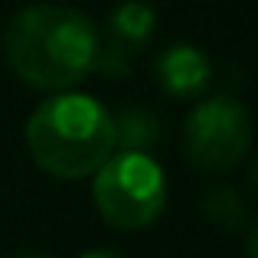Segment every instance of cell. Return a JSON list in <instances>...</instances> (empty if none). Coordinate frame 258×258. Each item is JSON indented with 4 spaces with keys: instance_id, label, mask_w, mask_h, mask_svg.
Listing matches in <instances>:
<instances>
[{
    "instance_id": "cell-5",
    "label": "cell",
    "mask_w": 258,
    "mask_h": 258,
    "mask_svg": "<svg viewBox=\"0 0 258 258\" xmlns=\"http://www.w3.org/2000/svg\"><path fill=\"white\" fill-rule=\"evenodd\" d=\"M154 30H157V10L147 0H121V4H114L105 20L95 72H105L108 79H121L131 69V56H138L151 43Z\"/></svg>"
},
{
    "instance_id": "cell-8",
    "label": "cell",
    "mask_w": 258,
    "mask_h": 258,
    "mask_svg": "<svg viewBox=\"0 0 258 258\" xmlns=\"http://www.w3.org/2000/svg\"><path fill=\"white\" fill-rule=\"evenodd\" d=\"M203 216L213 222L219 232H235L248 222V206L235 186H213L203 196Z\"/></svg>"
},
{
    "instance_id": "cell-9",
    "label": "cell",
    "mask_w": 258,
    "mask_h": 258,
    "mask_svg": "<svg viewBox=\"0 0 258 258\" xmlns=\"http://www.w3.org/2000/svg\"><path fill=\"white\" fill-rule=\"evenodd\" d=\"M79 258H127L124 252H118V248H88V252H82Z\"/></svg>"
},
{
    "instance_id": "cell-4",
    "label": "cell",
    "mask_w": 258,
    "mask_h": 258,
    "mask_svg": "<svg viewBox=\"0 0 258 258\" xmlns=\"http://www.w3.org/2000/svg\"><path fill=\"white\" fill-rule=\"evenodd\" d=\"M252 151L248 108L232 95H213L189 111L183 124V154L200 173H229Z\"/></svg>"
},
{
    "instance_id": "cell-3",
    "label": "cell",
    "mask_w": 258,
    "mask_h": 258,
    "mask_svg": "<svg viewBox=\"0 0 258 258\" xmlns=\"http://www.w3.org/2000/svg\"><path fill=\"white\" fill-rule=\"evenodd\" d=\"M92 203L111 229L141 232L167 206V176L151 154H111L92 173Z\"/></svg>"
},
{
    "instance_id": "cell-7",
    "label": "cell",
    "mask_w": 258,
    "mask_h": 258,
    "mask_svg": "<svg viewBox=\"0 0 258 258\" xmlns=\"http://www.w3.org/2000/svg\"><path fill=\"white\" fill-rule=\"evenodd\" d=\"M111 131H114V147L124 154H151L160 144V118L141 105H124L111 114Z\"/></svg>"
},
{
    "instance_id": "cell-10",
    "label": "cell",
    "mask_w": 258,
    "mask_h": 258,
    "mask_svg": "<svg viewBox=\"0 0 258 258\" xmlns=\"http://www.w3.org/2000/svg\"><path fill=\"white\" fill-rule=\"evenodd\" d=\"M13 258H52V255H46V252H20V255H13Z\"/></svg>"
},
{
    "instance_id": "cell-2",
    "label": "cell",
    "mask_w": 258,
    "mask_h": 258,
    "mask_svg": "<svg viewBox=\"0 0 258 258\" xmlns=\"http://www.w3.org/2000/svg\"><path fill=\"white\" fill-rule=\"evenodd\" d=\"M23 138L33 164L56 180H85L114 154L111 111L79 92L46 98L30 114Z\"/></svg>"
},
{
    "instance_id": "cell-6",
    "label": "cell",
    "mask_w": 258,
    "mask_h": 258,
    "mask_svg": "<svg viewBox=\"0 0 258 258\" xmlns=\"http://www.w3.org/2000/svg\"><path fill=\"white\" fill-rule=\"evenodd\" d=\"M154 79H157L164 95L189 101L206 92L209 79H213V66H209V56L200 46L176 43L154 59Z\"/></svg>"
},
{
    "instance_id": "cell-1",
    "label": "cell",
    "mask_w": 258,
    "mask_h": 258,
    "mask_svg": "<svg viewBox=\"0 0 258 258\" xmlns=\"http://www.w3.org/2000/svg\"><path fill=\"white\" fill-rule=\"evenodd\" d=\"M98 52V23L66 4H30L4 26L7 66L20 82L36 92H72L95 72Z\"/></svg>"
}]
</instances>
